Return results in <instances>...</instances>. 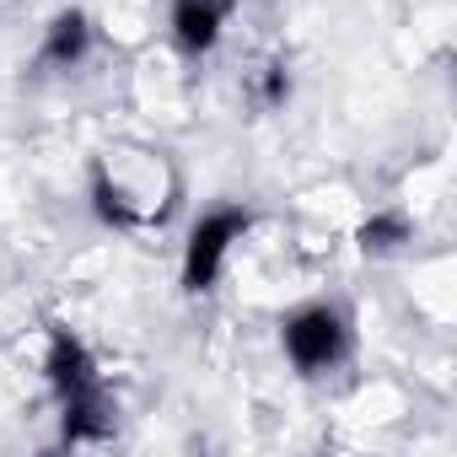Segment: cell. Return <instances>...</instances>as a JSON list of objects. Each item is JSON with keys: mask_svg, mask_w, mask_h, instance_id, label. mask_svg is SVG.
<instances>
[{"mask_svg": "<svg viewBox=\"0 0 457 457\" xmlns=\"http://www.w3.org/2000/svg\"><path fill=\"white\" fill-rule=\"evenodd\" d=\"M87 199H92V215L108 226V232L140 237V232H151V226H162L172 215L178 172L167 167V151H140V178H135L129 172V156L119 145V151H103L92 162Z\"/></svg>", "mask_w": 457, "mask_h": 457, "instance_id": "obj_1", "label": "cell"}, {"mask_svg": "<svg viewBox=\"0 0 457 457\" xmlns=\"http://www.w3.org/2000/svg\"><path fill=\"white\" fill-rule=\"evenodd\" d=\"M44 382H49V393L60 403V436H65V446H103L113 436V398L103 387L97 355L65 323H49V339H44Z\"/></svg>", "mask_w": 457, "mask_h": 457, "instance_id": "obj_2", "label": "cell"}, {"mask_svg": "<svg viewBox=\"0 0 457 457\" xmlns=\"http://www.w3.org/2000/svg\"><path fill=\"white\" fill-rule=\"evenodd\" d=\"M350 345H355L350 318L334 302H302V307H291L280 318V350H286L291 371L307 377V382L339 371L350 361Z\"/></svg>", "mask_w": 457, "mask_h": 457, "instance_id": "obj_3", "label": "cell"}, {"mask_svg": "<svg viewBox=\"0 0 457 457\" xmlns=\"http://www.w3.org/2000/svg\"><path fill=\"white\" fill-rule=\"evenodd\" d=\"M253 232V210L248 204H210L183 237V259H178V286L188 296H204L215 291V280L226 275L237 243Z\"/></svg>", "mask_w": 457, "mask_h": 457, "instance_id": "obj_4", "label": "cell"}, {"mask_svg": "<svg viewBox=\"0 0 457 457\" xmlns=\"http://www.w3.org/2000/svg\"><path fill=\"white\" fill-rule=\"evenodd\" d=\"M226 22H232V0H172L167 6V38L183 60H204L220 49Z\"/></svg>", "mask_w": 457, "mask_h": 457, "instance_id": "obj_5", "label": "cell"}, {"mask_svg": "<svg viewBox=\"0 0 457 457\" xmlns=\"http://www.w3.org/2000/svg\"><path fill=\"white\" fill-rule=\"evenodd\" d=\"M97 44V28L81 6H65L44 22V38H38V65L44 71H81L87 54Z\"/></svg>", "mask_w": 457, "mask_h": 457, "instance_id": "obj_6", "label": "cell"}, {"mask_svg": "<svg viewBox=\"0 0 457 457\" xmlns=\"http://www.w3.org/2000/svg\"><path fill=\"white\" fill-rule=\"evenodd\" d=\"M414 243V220H409V210H371L361 226H355V248L366 253V259H387V253H403Z\"/></svg>", "mask_w": 457, "mask_h": 457, "instance_id": "obj_7", "label": "cell"}, {"mask_svg": "<svg viewBox=\"0 0 457 457\" xmlns=\"http://www.w3.org/2000/svg\"><path fill=\"white\" fill-rule=\"evenodd\" d=\"M259 103H264V108H286V103H291V71H286V60L264 65V76H259Z\"/></svg>", "mask_w": 457, "mask_h": 457, "instance_id": "obj_8", "label": "cell"}]
</instances>
